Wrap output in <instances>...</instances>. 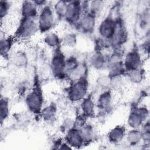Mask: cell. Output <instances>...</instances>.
Wrapping results in <instances>:
<instances>
[{"label": "cell", "mask_w": 150, "mask_h": 150, "mask_svg": "<svg viewBox=\"0 0 150 150\" xmlns=\"http://www.w3.org/2000/svg\"><path fill=\"white\" fill-rule=\"evenodd\" d=\"M126 139L129 145H137L142 140L141 131L139 129H132L126 134Z\"/></svg>", "instance_id": "20"}, {"label": "cell", "mask_w": 150, "mask_h": 150, "mask_svg": "<svg viewBox=\"0 0 150 150\" xmlns=\"http://www.w3.org/2000/svg\"><path fill=\"white\" fill-rule=\"evenodd\" d=\"M80 102L82 115L86 118L93 117L95 112V103L92 96L91 95L87 96Z\"/></svg>", "instance_id": "12"}, {"label": "cell", "mask_w": 150, "mask_h": 150, "mask_svg": "<svg viewBox=\"0 0 150 150\" xmlns=\"http://www.w3.org/2000/svg\"><path fill=\"white\" fill-rule=\"evenodd\" d=\"M10 6L11 4L8 1H0V18L1 21L8 15L9 12Z\"/></svg>", "instance_id": "29"}, {"label": "cell", "mask_w": 150, "mask_h": 150, "mask_svg": "<svg viewBox=\"0 0 150 150\" xmlns=\"http://www.w3.org/2000/svg\"><path fill=\"white\" fill-rule=\"evenodd\" d=\"M12 62L15 66L22 68L26 66L28 63V57L22 51L15 52L12 57Z\"/></svg>", "instance_id": "21"}, {"label": "cell", "mask_w": 150, "mask_h": 150, "mask_svg": "<svg viewBox=\"0 0 150 150\" xmlns=\"http://www.w3.org/2000/svg\"><path fill=\"white\" fill-rule=\"evenodd\" d=\"M112 96L111 89L104 90L99 94L97 101V106L101 110H106L111 105Z\"/></svg>", "instance_id": "14"}, {"label": "cell", "mask_w": 150, "mask_h": 150, "mask_svg": "<svg viewBox=\"0 0 150 150\" xmlns=\"http://www.w3.org/2000/svg\"><path fill=\"white\" fill-rule=\"evenodd\" d=\"M88 85V81L87 77L73 81L68 89V98L70 101L73 103L81 101L87 96Z\"/></svg>", "instance_id": "2"}, {"label": "cell", "mask_w": 150, "mask_h": 150, "mask_svg": "<svg viewBox=\"0 0 150 150\" xmlns=\"http://www.w3.org/2000/svg\"><path fill=\"white\" fill-rule=\"evenodd\" d=\"M104 2L102 1H93L89 2L88 11L97 16L102 11Z\"/></svg>", "instance_id": "27"}, {"label": "cell", "mask_w": 150, "mask_h": 150, "mask_svg": "<svg viewBox=\"0 0 150 150\" xmlns=\"http://www.w3.org/2000/svg\"><path fill=\"white\" fill-rule=\"evenodd\" d=\"M107 60L101 52H95L91 56L90 62L93 68L97 70H101L107 67Z\"/></svg>", "instance_id": "16"}, {"label": "cell", "mask_w": 150, "mask_h": 150, "mask_svg": "<svg viewBox=\"0 0 150 150\" xmlns=\"http://www.w3.org/2000/svg\"><path fill=\"white\" fill-rule=\"evenodd\" d=\"M67 1H57L53 6V11L54 15L58 19H62L64 18V15L66 12Z\"/></svg>", "instance_id": "25"}, {"label": "cell", "mask_w": 150, "mask_h": 150, "mask_svg": "<svg viewBox=\"0 0 150 150\" xmlns=\"http://www.w3.org/2000/svg\"><path fill=\"white\" fill-rule=\"evenodd\" d=\"M126 131L125 127L122 125H117L109 131L107 136L110 142L118 144L124 139Z\"/></svg>", "instance_id": "13"}, {"label": "cell", "mask_w": 150, "mask_h": 150, "mask_svg": "<svg viewBox=\"0 0 150 150\" xmlns=\"http://www.w3.org/2000/svg\"><path fill=\"white\" fill-rule=\"evenodd\" d=\"M38 29L41 33L49 32L55 23L54 13L50 5L46 4L39 12L38 16Z\"/></svg>", "instance_id": "5"}, {"label": "cell", "mask_w": 150, "mask_h": 150, "mask_svg": "<svg viewBox=\"0 0 150 150\" xmlns=\"http://www.w3.org/2000/svg\"><path fill=\"white\" fill-rule=\"evenodd\" d=\"M56 114V107L54 104L51 103L42 109L40 115L43 120L46 122H51L55 119Z\"/></svg>", "instance_id": "17"}, {"label": "cell", "mask_w": 150, "mask_h": 150, "mask_svg": "<svg viewBox=\"0 0 150 150\" xmlns=\"http://www.w3.org/2000/svg\"><path fill=\"white\" fill-rule=\"evenodd\" d=\"M97 16L89 12H85L77 23L79 29L84 33H91L95 28Z\"/></svg>", "instance_id": "9"}, {"label": "cell", "mask_w": 150, "mask_h": 150, "mask_svg": "<svg viewBox=\"0 0 150 150\" xmlns=\"http://www.w3.org/2000/svg\"><path fill=\"white\" fill-rule=\"evenodd\" d=\"M62 43L66 46L73 47L77 43V36L74 33H68L65 34L62 39Z\"/></svg>", "instance_id": "28"}, {"label": "cell", "mask_w": 150, "mask_h": 150, "mask_svg": "<svg viewBox=\"0 0 150 150\" xmlns=\"http://www.w3.org/2000/svg\"><path fill=\"white\" fill-rule=\"evenodd\" d=\"M62 127L66 132L69 129L74 127V120L71 118H67L64 119L63 121Z\"/></svg>", "instance_id": "30"}, {"label": "cell", "mask_w": 150, "mask_h": 150, "mask_svg": "<svg viewBox=\"0 0 150 150\" xmlns=\"http://www.w3.org/2000/svg\"><path fill=\"white\" fill-rule=\"evenodd\" d=\"M38 30L39 29L36 19L21 17L13 36L15 39L27 40L32 38Z\"/></svg>", "instance_id": "1"}, {"label": "cell", "mask_w": 150, "mask_h": 150, "mask_svg": "<svg viewBox=\"0 0 150 150\" xmlns=\"http://www.w3.org/2000/svg\"><path fill=\"white\" fill-rule=\"evenodd\" d=\"M126 74L128 80L132 83L139 84L144 79V72L141 68L127 71Z\"/></svg>", "instance_id": "22"}, {"label": "cell", "mask_w": 150, "mask_h": 150, "mask_svg": "<svg viewBox=\"0 0 150 150\" xmlns=\"http://www.w3.org/2000/svg\"><path fill=\"white\" fill-rule=\"evenodd\" d=\"M25 103L30 111L35 114H40L43 108V97L38 81L26 96Z\"/></svg>", "instance_id": "4"}, {"label": "cell", "mask_w": 150, "mask_h": 150, "mask_svg": "<svg viewBox=\"0 0 150 150\" xmlns=\"http://www.w3.org/2000/svg\"><path fill=\"white\" fill-rule=\"evenodd\" d=\"M15 38L14 36H8L1 38L0 47L1 53L2 57H8L12 48Z\"/></svg>", "instance_id": "18"}, {"label": "cell", "mask_w": 150, "mask_h": 150, "mask_svg": "<svg viewBox=\"0 0 150 150\" xmlns=\"http://www.w3.org/2000/svg\"><path fill=\"white\" fill-rule=\"evenodd\" d=\"M141 55L137 48H132L125 55L123 63L125 71L140 69L142 65Z\"/></svg>", "instance_id": "8"}, {"label": "cell", "mask_w": 150, "mask_h": 150, "mask_svg": "<svg viewBox=\"0 0 150 150\" xmlns=\"http://www.w3.org/2000/svg\"><path fill=\"white\" fill-rule=\"evenodd\" d=\"M117 20V18L114 19L111 15H109L101 22L98 30L100 37L103 39L109 42L112 39L116 28Z\"/></svg>", "instance_id": "7"}, {"label": "cell", "mask_w": 150, "mask_h": 150, "mask_svg": "<svg viewBox=\"0 0 150 150\" xmlns=\"http://www.w3.org/2000/svg\"><path fill=\"white\" fill-rule=\"evenodd\" d=\"M97 85L99 88L104 90L111 88V77L108 74H103L99 76L96 79Z\"/></svg>", "instance_id": "26"}, {"label": "cell", "mask_w": 150, "mask_h": 150, "mask_svg": "<svg viewBox=\"0 0 150 150\" xmlns=\"http://www.w3.org/2000/svg\"><path fill=\"white\" fill-rule=\"evenodd\" d=\"M82 138L84 143H88L93 140L94 137L93 128L91 125L84 124L83 127L79 128Z\"/></svg>", "instance_id": "24"}, {"label": "cell", "mask_w": 150, "mask_h": 150, "mask_svg": "<svg viewBox=\"0 0 150 150\" xmlns=\"http://www.w3.org/2000/svg\"><path fill=\"white\" fill-rule=\"evenodd\" d=\"M66 59L60 47L54 49L51 62L50 69L53 75L57 79H61L66 77Z\"/></svg>", "instance_id": "6"}, {"label": "cell", "mask_w": 150, "mask_h": 150, "mask_svg": "<svg viewBox=\"0 0 150 150\" xmlns=\"http://www.w3.org/2000/svg\"><path fill=\"white\" fill-rule=\"evenodd\" d=\"M45 43L49 47L56 49L60 47L62 39L54 32H48L44 38Z\"/></svg>", "instance_id": "19"}, {"label": "cell", "mask_w": 150, "mask_h": 150, "mask_svg": "<svg viewBox=\"0 0 150 150\" xmlns=\"http://www.w3.org/2000/svg\"><path fill=\"white\" fill-rule=\"evenodd\" d=\"M38 7L33 1H23L21 8V13L23 18H38Z\"/></svg>", "instance_id": "11"}, {"label": "cell", "mask_w": 150, "mask_h": 150, "mask_svg": "<svg viewBox=\"0 0 150 150\" xmlns=\"http://www.w3.org/2000/svg\"><path fill=\"white\" fill-rule=\"evenodd\" d=\"M88 2L67 1L64 19L70 24H77L85 13L84 9H88Z\"/></svg>", "instance_id": "3"}, {"label": "cell", "mask_w": 150, "mask_h": 150, "mask_svg": "<svg viewBox=\"0 0 150 150\" xmlns=\"http://www.w3.org/2000/svg\"><path fill=\"white\" fill-rule=\"evenodd\" d=\"M9 114V100L7 98L1 97L0 100V119L1 123L5 121Z\"/></svg>", "instance_id": "23"}, {"label": "cell", "mask_w": 150, "mask_h": 150, "mask_svg": "<svg viewBox=\"0 0 150 150\" xmlns=\"http://www.w3.org/2000/svg\"><path fill=\"white\" fill-rule=\"evenodd\" d=\"M66 142L71 147H80L84 144L80 129L74 127L66 132L65 137Z\"/></svg>", "instance_id": "10"}, {"label": "cell", "mask_w": 150, "mask_h": 150, "mask_svg": "<svg viewBox=\"0 0 150 150\" xmlns=\"http://www.w3.org/2000/svg\"><path fill=\"white\" fill-rule=\"evenodd\" d=\"M145 121L143 120L137 110V107L132 109L129 112L127 123L132 129H139Z\"/></svg>", "instance_id": "15"}]
</instances>
